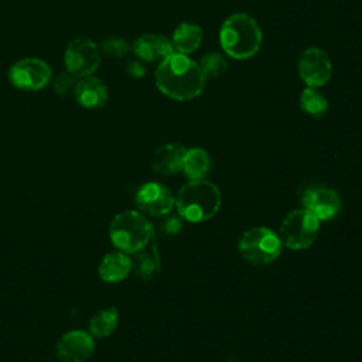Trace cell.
<instances>
[{
    "instance_id": "1",
    "label": "cell",
    "mask_w": 362,
    "mask_h": 362,
    "mask_svg": "<svg viewBox=\"0 0 362 362\" xmlns=\"http://www.w3.org/2000/svg\"><path fill=\"white\" fill-rule=\"evenodd\" d=\"M154 79L163 95L180 102L199 96L205 86V78L198 62L178 52H173L158 64Z\"/></svg>"
},
{
    "instance_id": "2",
    "label": "cell",
    "mask_w": 362,
    "mask_h": 362,
    "mask_svg": "<svg viewBox=\"0 0 362 362\" xmlns=\"http://www.w3.org/2000/svg\"><path fill=\"white\" fill-rule=\"evenodd\" d=\"M262 30L257 21L245 13L229 16L221 25L219 42L223 52L233 59H249L262 45Z\"/></svg>"
},
{
    "instance_id": "3",
    "label": "cell",
    "mask_w": 362,
    "mask_h": 362,
    "mask_svg": "<svg viewBox=\"0 0 362 362\" xmlns=\"http://www.w3.org/2000/svg\"><path fill=\"white\" fill-rule=\"evenodd\" d=\"M222 204L221 191L206 180H189L175 197L178 215L192 223L204 222L216 215Z\"/></svg>"
},
{
    "instance_id": "4",
    "label": "cell",
    "mask_w": 362,
    "mask_h": 362,
    "mask_svg": "<svg viewBox=\"0 0 362 362\" xmlns=\"http://www.w3.org/2000/svg\"><path fill=\"white\" fill-rule=\"evenodd\" d=\"M153 236V226L139 211H124L117 214L109 226L110 242L123 253H137L143 250Z\"/></svg>"
},
{
    "instance_id": "5",
    "label": "cell",
    "mask_w": 362,
    "mask_h": 362,
    "mask_svg": "<svg viewBox=\"0 0 362 362\" xmlns=\"http://www.w3.org/2000/svg\"><path fill=\"white\" fill-rule=\"evenodd\" d=\"M238 247L245 260L256 266H264L280 256L283 243L272 229L256 226L242 233Z\"/></svg>"
},
{
    "instance_id": "6",
    "label": "cell",
    "mask_w": 362,
    "mask_h": 362,
    "mask_svg": "<svg viewBox=\"0 0 362 362\" xmlns=\"http://www.w3.org/2000/svg\"><path fill=\"white\" fill-rule=\"evenodd\" d=\"M320 221L308 211L294 209L286 215L280 226V240L291 250L310 247L318 236Z\"/></svg>"
},
{
    "instance_id": "7",
    "label": "cell",
    "mask_w": 362,
    "mask_h": 362,
    "mask_svg": "<svg viewBox=\"0 0 362 362\" xmlns=\"http://www.w3.org/2000/svg\"><path fill=\"white\" fill-rule=\"evenodd\" d=\"M100 62V48L90 38L79 37L68 42L64 52V64L74 76L81 79L93 75Z\"/></svg>"
},
{
    "instance_id": "8",
    "label": "cell",
    "mask_w": 362,
    "mask_h": 362,
    "mask_svg": "<svg viewBox=\"0 0 362 362\" xmlns=\"http://www.w3.org/2000/svg\"><path fill=\"white\" fill-rule=\"evenodd\" d=\"M51 66L40 58H23L8 69V81L21 90H40L51 79Z\"/></svg>"
},
{
    "instance_id": "9",
    "label": "cell",
    "mask_w": 362,
    "mask_h": 362,
    "mask_svg": "<svg viewBox=\"0 0 362 362\" xmlns=\"http://www.w3.org/2000/svg\"><path fill=\"white\" fill-rule=\"evenodd\" d=\"M298 75L308 88L324 86L332 75V64L328 54L317 47L304 49L298 59Z\"/></svg>"
},
{
    "instance_id": "10",
    "label": "cell",
    "mask_w": 362,
    "mask_h": 362,
    "mask_svg": "<svg viewBox=\"0 0 362 362\" xmlns=\"http://www.w3.org/2000/svg\"><path fill=\"white\" fill-rule=\"evenodd\" d=\"M134 201L141 214L151 216H164L175 206V198L171 191L156 181L143 184L137 189Z\"/></svg>"
},
{
    "instance_id": "11",
    "label": "cell",
    "mask_w": 362,
    "mask_h": 362,
    "mask_svg": "<svg viewBox=\"0 0 362 362\" xmlns=\"http://www.w3.org/2000/svg\"><path fill=\"white\" fill-rule=\"evenodd\" d=\"M93 352V337L82 329L68 331L57 342V358L61 362H86Z\"/></svg>"
},
{
    "instance_id": "12",
    "label": "cell",
    "mask_w": 362,
    "mask_h": 362,
    "mask_svg": "<svg viewBox=\"0 0 362 362\" xmlns=\"http://www.w3.org/2000/svg\"><path fill=\"white\" fill-rule=\"evenodd\" d=\"M303 206L318 221H328L338 214L341 201L332 188L314 185L303 194Z\"/></svg>"
},
{
    "instance_id": "13",
    "label": "cell",
    "mask_w": 362,
    "mask_h": 362,
    "mask_svg": "<svg viewBox=\"0 0 362 362\" xmlns=\"http://www.w3.org/2000/svg\"><path fill=\"white\" fill-rule=\"evenodd\" d=\"M132 51L137 58L146 62H161L170 57L174 51L170 38L161 34H144L140 35L132 45Z\"/></svg>"
},
{
    "instance_id": "14",
    "label": "cell",
    "mask_w": 362,
    "mask_h": 362,
    "mask_svg": "<svg viewBox=\"0 0 362 362\" xmlns=\"http://www.w3.org/2000/svg\"><path fill=\"white\" fill-rule=\"evenodd\" d=\"M74 96L81 106L88 109H98L106 105L109 92L106 83L102 79L90 75L78 81Z\"/></svg>"
},
{
    "instance_id": "15",
    "label": "cell",
    "mask_w": 362,
    "mask_h": 362,
    "mask_svg": "<svg viewBox=\"0 0 362 362\" xmlns=\"http://www.w3.org/2000/svg\"><path fill=\"white\" fill-rule=\"evenodd\" d=\"M187 148L178 143H167L160 146L153 156V170L163 175H171L182 171Z\"/></svg>"
},
{
    "instance_id": "16",
    "label": "cell",
    "mask_w": 362,
    "mask_h": 362,
    "mask_svg": "<svg viewBox=\"0 0 362 362\" xmlns=\"http://www.w3.org/2000/svg\"><path fill=\"white\" fill-rule=\"evenodd\" d=\"M132 272V259L127 253L112 252L107 253L98 267V274L100 280L106 283H119L124 280Z\"/></svg>"
},
{
    "instance_id": "17",
    "label": "cell",
    "mask_w": 362,
    "mask_h": 362,
    "mask_svg": "<svg viewBox=\"0 0 362 362\" xmlns=\"http://www.w3.org/2000/svg\"><path fill=\"white\" fill-rule=\"evenodd\" d=\"M202 37H204V33L198 24L181 23L174 30L171 42L175 52L189 55L198 49V47L202 42Z\"/></svg>"
},
{
    "instance_id": "18",
    "label": "cell",
    "mask_w": 362,
    "mask_h": 362,
    "mask_svg": "<svg viewBox=\"0 0 362 362\" xmlns=\"http://www.w3.org/2000/svg\"><path fill=\"white\" fill-rule=\"evenodd\" d=\"M211 170V157L201 147L188 148L184 157L182 171L189 180H204Z\"/></svg>"
},
{
    "instance_id": "19",
    "label": "cell",
    "mask_w": 362,
    "mask_h": 362,
    "mask_svg": "<svg viewBox=\"0 0 362 362\" xmlns=\"http://www.w3.org/2000/svg\"><path fill=\"white\" fill-rule=\"evenodd\" d=\"M119 313L113 307H107L96 311L88 324V332L96 338L109 337L117 327Z\"/></svg>"
},
{
    "instance_id": "20",
    "label": "cell",
    "mask_w": 362,
    "mask_h": 362,
    "mask_svg": "<svg viewBox=\"0 0 362 362\" xmlns=\"http://www.w3.org/2000/svg\"><path fill=\"white\" fill-rule=\"evenodd\" d=\"M300 107L313 117H322L328 110L327 98L317 88H305L300 95Z\"/></svg>"
},
{
    "instance_id": "21",
    "label": "cell",
    "mask_w": 362,
    "mask_h": 362,
    "mask_svg": "<svg viewBox=\"0 0 362 362\" xmlns=\"http://www.w3.org/2000/svg\"><path fill=\"white\" fill-rule=\"evenodd\" d=\"M134 255L136 256L132 259V270L139 279L150 280L156 274L160 266L157 255L156 253L151 255L150 252H141V250Z\"/></svg>"
},
{
    "instance_id": "22",
    "label": "cell",
    "mask_w": 362,
    "mask_h": 362,
    "mask_svg": "<svg viewBox=\"0 0 362 362\" xmlns=\"http://www.w3.org/2000/svg\"><path fill=\"white\" fill-rule=\"evenodd\" d=\"M198 66L205 78L206 79H215L218 76H221L226 68H228V62L225 59V57L219 52H209V54H205L199 62H198Z\"/></svg>"
},
{
    "instance_id": "23",
    "label": "cell",
    "mask_w": 362,
    "mask_h": 362,
    "mask_svg": "<svg viewBox=\"0 0 362 362\" xmlns=\"http://www.w3.org/2000/svg\"><path fill=\"white\" fill-rule=\"evenodd\" d=\"M99 48L109 57H115V58H122L124 57L129 49H130V45L127 44V41L122 40V38H116V37H112V38H106L102 41V44L99 45Z\"/></svg>"
},
{
    "instance_id": "24",
    "label": "cell",
    "mask_w": 362,
    "mask_h": 362,
    "mask_svg": "<svg viewBox=\"0 0 362 362\" xmlns=\"http://www.w3.org/2000/svg\"><path fill=\"white\" fill-rule=\"evenodd\" d=\"M78 81H79V78L74 76V75L69 74V72L59 74V75L55 78V81H54V92H55L58 96H66V95H69V93H74Z\"/></svg>"
},
{
    "instance_id": "25",
    "label": "cell",
    "mask_w": 362,
    "mask_h": 362,
    "mask_svg": "<svg viewBox=\"0 0 362 362\" xmlns=\"http://www.w3.org/2000/svg\"><path fill=\"white\" fill-rule=\"evenodd\" d=\"M181 228H182L181 216H170V218L164 219V222L161 223L163 232H165V233H168V235H175V233H178Z\"/></svg>"
}]
</instances>
